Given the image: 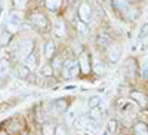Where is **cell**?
<instances>
[{"label":"cell","mask_w":148,"mask_h":135,"mask_svg":"<svg viewBox=\"0 0 148 135\" xmlns=\"http://www.w3.org/2000/svg\"><path fill=\"white\" fill-rule=\"evenodd\" d=\"M21 21H22V18H21V14H19V12H16V10L10 12V14H9V19H8V22H6L8 31H9L10 34L16 33V31L19 30Z\"/></svg>","instance_id":"cell-1"},{"label":"cell","mask_w":148,"mask_h":135,"mask_svg":"<svg viewBox=\"0 0 148 135\" xmlns=\"http://www.w3.org/2000/svg\"><path fill=\"white\" fill-rule=\"evenodd\" d=\"M79 68H80L79 61H76V59H70V61H67V63L64 64V68H62L64 77H68V79L76 77V76L79 74Z\"/></svg>","instance_id":"cell-2"},{"label":"cell","mask_w":148,"mask_h":135,"mask_svg":"<svg viewBox=\"0 0 148 135\" xmlns=\"http://www.w3.org/2000/svg\"><path fill=\"white\" fill-rule=\"evenodd\" d=\"M79 17H80V21L83 22H89L92 19V9L88 3H82L80 8H79Z\"/></svg>","instance_id":"cell-3"},{"label":"cell","mask_w":148,"mask_h":135,"mask_svg":"<svg viewBox=\"0 0 148 135\" xmlns=\"http://www.w3.org/2000/svg\"><path fill=\"white\" fill-rule=\"evenodd\" d=\"M31 22L34 24L37 28H42V30H45V28L47 27L46 17L42 15V14H33V15H31Z\"/></svg>","instance_id":"cell-4"},{"label":"cell","mask_w":148,"mask_h":135,"mask_svg":"<svg viewBox=\"0 0 148 135\" xmlns=\"http://www.w3.org/2000/svg\"><path fill=\"white\" fill-rule=\"evenodd\" d=\"M79 65L82 67V71L84 73V74H88V73L92 70L90 63H89V56H88V54H84V52H82V54H80V56H79Z\"/></svg>","instance_id":"cell-5"},{"label":"cell","mask_w":148,"mask_h":135,"mask_svg":"<svg viewBox=\"0 0 148 135\" xmlns=\"http://www.w3.org/2000/svg\"><path fill=\"white\" fill-rule=\"evenodd\" d=\"M31 49H33V43H31V40H24L21 45H19V56L24 59L27 55H30L31 54Z\"/></svg>","instance_id":"cell-6"},{"label":"cell","mask_w":148,"mask_h":135,"mask_svg":"<svg viewBox=\"0 0 148 135\" xmlns=\"http://www.w3.org/2000/svg\"><path fill=\"white\" fill-rule=\"evenodd\" d=\"M130 98H132L135 103H138L141 107H147V104H148L147 96H145L142 92H139V91H133V92L130 94Z\"/></svg>","instance_id":"cell-7"},{"label":"cell","mask_w":148,"mask_h":135,"mask_svg":"<svg viewBox=\"0 0 148 135\" xmlns=\"http://www.w3.org/2000/svg\"><path fill=\"white\" fill-rule=\"evenodd\" d=\"M113 6H114L119 12H121V14H127L129 9H130L127 0H113Z\"/></svg>","instance_id":"cell-8"},{"label":"cell","mask_w":148,"mask_h":135,"mask_svg":"<svg viewBox=\"0 0 148 135\" xmlns=\"http://www.w3.org/2000/svg\"><path fill=\"white\" fill-rule=\"evenodd\" d=\"M49 107L55 110V113H64L67 110V101L65 100H55L53 103L49 104Z\"/></svg>","instance_id":"cell-9"},{"label":"cell","mask_w":148,"mask_h":135,"mask_svg":"<svg viewBox=\"0 0 148 135\" xmlns=\"http://www.w3.org/2000/svg\"><path fill=\"white\" fill-rule=\"evenodd\" d=\"M24 65H25L30 71L36 70V67H37V58H36V55H34L33 52L24 58Z\"/></svg>","instance_id":"cell-10"},{"label":"cell","mask_w":148,"mask_h":135,"mask_svg":"<svg viewBox=\"0 0 148 135\" xmlns=\"http://www.w3.org/2000/svg\"><path fill=\"white\" fill-rule=\"evenodd\" d=\"M108 56L113 63H117L121 56V51H120V46L119 45H113L110 48V52H108Z\"/></svg>","instance_id":"cell-11"},{"label":"cell","mask_w":148,"mask_h":135,"mask_svg":"<svg viewBox=\"0 0 148 135\" xmlns=\"http://www.w3.org/2000/svg\"><path fill=\"white\" fill-rule=\"evenodd\" d=\"M10 73V64L8 59H2L0 61V79H5L9 76Z\"/></svg>","instance_id":"cell-12"},{"label":"cell","mask_w":148,"mask_h":135,"mask_svg":"<svg viewBox=\"0 0 148 135\" xmlns=\"http://www.w3.org/2000/svg\"><path fill=\"white\" fill-rule=\"evenodd\" d=\"M53 33L58 36V37H64L65 36V24L62 21H56L53 24Z\"/></svg>","instance_id":"cell-13"},{"label":"cell","mask_w":148,"mask_h":135,"mask_svg":"<svg viewBox=\"0 0 148 135\" xmlns=\"http://www.w3.org/2000/svg\"><path fill=\"white\" fill-rule=\"evenodd\" d=\"M53 55H55V43L53 42H47L45 45V56L47 59H51V58H53Z\"/></svg>","instance_id":"cell-14"},{"label":"cell","mask_w":148,"mask_h":135,"mask_svg":"<svg viewBox=\"0 0 148 135\" xmlns=\"http://www.w3.org/2000/svg\"><path fill=\"white\" fill-rule=\"evenodd\" d=\"M89 117H90V120H93V122L99 120V119L102 117V112H101V108H99V107H93V108H90V112H89Z\"/></svg>","instance_id":"cell-15"},{"label":"cell","mask_w":148,"mask_h":135,"mask_svg":"<svg viewBox=\"0 0 148 135\" xmlns=\"http://www.w3.org/2000/svg\"><path fill=\"white\" fill-rule=\"evenodd\" d=\"M135 135H148V126L142 122L135 125Z\"/></svg>","instance_id":"cell-16"},{"label":"cell","mask_w":148,"mask_h":135,"mask_svg":"<svg viewBox=\"0 0 148 135\" xmlns=\"http://www.w3.org/2000/svg\"><path fill=\"white\" fill-rule=\"evenodd\" d=\"M125 74H126L127 77H133V76H135V64H133L132 59H129L127 64L125 65Z\"/></svg>","instance_id":"cell-17"},{"label":"cell","mask_w":148,"mask_h":135,"mask_svg":"<svg viewBox=\"0 0 148 135\" xmlns=\"http://www.w3.org/2000/svg\"><path fill=\"white\" fill-rule=\"evenodd\" d=\"M28 74H30V70H28L25 65H19V67L16 68V77H22V79H25Z\"/></svg>","instance_id":"cell-18"},{"label":"cell","mask_w":148,"mask_h":135,"mask_svg":"<svg viewBox=\"0 0 148 135\" xmlns=\"http://www.w3.org/2000/svg\"><path fill=\"white\" fill-rule=\"evenodd\" d=\"M101 96H98V95H95V96H90L89 98V101H88V104H89V107L90 108H93V107H99L101 105Z\"/></svg>","instance_id":"cell-19"},{"label":"cell","mask_w":148,"mask_h":135,"mask_svg":"<svg viewBox=\"0 0 148 135\" xmlns=\"http://www.w3.org/2000/svg\"><path fill=\"white\" fill-rule=\"evenodd\" d=\"M77 116H79V112H77V107H74V108H71L70 112L67 113V119H68V122L70 123H73L74 120L77 119Z\"/></svg>","instance_id":"cell-20"},{"label":"cell","mask_w":148,"mask_h":135,"mask_svg":"<svg viewBox=\"0 0 148 135\" xmlns=\"http://www.w3.org/2000/svg\"><path fill=\"white\" fill-rule=\"evenodd\" d=\"M59 5H61V0H46V6H47V9H51V10L58 9Z\"/></svg>","instance_id":"cell-21"},{"label":"cell","mask_w":148,"mask_h":135,"mask_svg":"<svg viewBox=\"0 0 148 135\" xmlns=\"http://www.w3.org/2000/svg\"><path fill=\"white\" fill-rule=\"evenodd\" d=\"M42 129H43V134H45V135H53V134H55L53 125H51V123H45Z\"/></svg>","instance_id":"cell-22"},{"label":"cell","mask_w":148,"mask_h":135,"mask_svg":"<svg viewBox=\"0 0 148 135\" xmlns=\"http://www.w3.org/2000/svg\"><path fill=\"white\" fill-rule=\"evenodd\" d=\"M77 30H79L82 34H88V33H89V28L86 27V22H83V21H79V22H77Z\"/></svg>","instance_id":"cell-23"},{"label":"cell","mask_w":148,"mask_h":135,"mask_svg":"<svg viewBox=\"0 0 148 135\" xmlns=\"http://www.w3.org/2000/svg\"><path fill=\"white\" fill-rule=\"evenodd\" d=\"M98 43H99L101 46H108L110 45V37L105 34H101L99 37H98Z\"/></svg>","instance_id":"cell-24"},{"label":"cell","mask_w":148,"mask_h":135,"mask_svg":"<svg viewBox=\"0 0 148 135\" xmlns=\"http://www.w3.org/2000/svg\"><path fill=\"white\" fill-rule=\"evenodd\" d=\"M10 33L8 31V33H3V36H2V39H0V45L2 46H5V45H8L9 43V40H10Z\"/></svg>","instance_id":"cell-25"},{"label":"cell","mask_w":148,"mask_h":135,"mask_svg":"<svg viewBox=\"0 0 148 135\" xmlns=\"http://www.w3.org/2000/svg\"><path fill=\"white\" fill-rule=\"evenodd\" d=\"M52 73H53V70L49 67V65H45L43 68H42V76H45V77H49V76H52Z\"/></svg>","instance_id":"cell-26"},{"label":"cell","mask_w":148,"mask_h":135,"mask_svg":"<svg viewBox=\"0 0 148 135\" xmlns=\"http://www.w3.org/2000/svg\"><path fill=\"white\" fill-rule=\"evenodd\" d=\"M116 129H117V122L116 120H110L108 122V132L110 134H114Z\"/></svg>","instance_id":"cell-27"},{"label":"cell","mask_w":148,"mask_h":135,"mask_svg":"<svg viewBox=\"0 0 148 135\" xmlns=\"http://www.w3.org/2000/svg\"><path fill=\"white\" fill-rule=\"evenodd\" d=\"M14 5L16 9H24L27 6V0H14Z\"/></svg>","instance_id":"cell-28"},{"label":"cell","mask_w":148,"mask_h":135,"mask_svg":"<svg viewBox=\"0 0 148 135\" xmlns=\"http://www.w3.org/2000/svg\"><path fill=\"white\" fill-rule=\"evenodd\" d=\"M61 65H62V59H61L59 56H56L55 61H53V67H52V70H56V71H58V70L61 68Z\"/></svg>","instance_id":"cell-29"},{"label":"cell","mask_w":148,"mask_h":135,"mask_svg":"<svg viewBox=\"0 0 148 135\" xmlns=\"http://www.w3.org/2000/svg\"><path fill=\"white\" fill-rule=\"evenodd\" d=\"M145 37H148V24H145L139 33V39H145Z\"/></svg>","instance_id":"cell-30"},{"label":"cell","mask_w":148,"mask_h":135,"mask_svg":"<svg viewBox=\"0 0 148 135\" xmlns=\"http://www.w3.org/2000/svg\"><path fill=\"white\" fill-rule=\"evenodd\" d=\"M95 71L98 73V74H99V73H102L104 71V67H102V63H99V61H95Z\"/></svg>","instance_id":"cell-31"},{"label":"cell","mask_w":148,"mask_h":135,"mask_svg":"<svg viewBox=\"0 0 148 135\" xmlns=\"http://www.w3.org/2000/svg\"><path fill=\"white\" fill-rule=\"evenodd\" d=\"M53 135H67V131L62 128V126H58L56 129H55V134Z\"/></svg>","instance_id":"cell-32"},{"label":"cell","mask_w":148,"mask_h":135,"mask_svg":"<svg viewBox=\"0 0 148 135\" xmlns=\"http://www.w3.org/2000/svg\"><path fill=\"white\" fill-rule=\"evenodd\" d=\"M141 64H142V68H148V54H147V55L142 58Z\"/></svg>","instance_id":"cell-33"},{"label":"cell","mask_w":148,"mask_h":135,"mask_svg":"<svg viewBox=\"0 0 148 135\" xmlns=\"http://www.w3.org/2000/svg\"><path fill=\"white\" fill-rule=\"evenodd\" d=\"M138 15H139V12H138V10H135V9L129 12V17H130V19H135V18H138Z\"/></svg>","instance_id":"cell-34"},{"label":"cell","mask_w":148,"mask_h":135,"mask_svg":"<svg viewBox=\"0 0 148 135\" xmlns=\"http://www.w3.org/2000/svg\"><path fill=\"white\" fill-rule=\"evenodd\" d=\"M142 76L144 77H148V68H142Z\"/></svg>","instance_id":"cell-35"},{"label":"cell","mask_w":148,"mask_h":135,"mask_svg":"<svg viewBox=\"0 0 148 135\" xmlns=\"http://www.w3.org/2000/svg\"><path fill=\"white\" fill-rule=\"evenodd\" d=\"M101 2H102L104 5H110V2H111V0H101Z\"/></svg>","instance_id":"cell-36"},{"label":"cell","mask_w":148,"mask_h":135,"mask_svg":"<svg viewBox=\"0 0 148 135\" xmlns=\"http://www.w3.org/2000/svg\"><path fill=\"white\" fill-rule=\"evenodd\" d=\"M2 10H3V5H2V0H0V15H2Z\"/></svg>","instance_id":"cell-37"},{"label":"cell","mask_w":148,"mask_h":135,"mask_svg":"<svg viewBox=\"0 0 148 135\" xmlns=\"http://www.w3.org/2000/svg\"><path fill=\"white\" fill-rule=\"evenodd\" d=\"M0 135H6V134H3V132H2V134H0Z\"/></svg>","instance_id":"cell-38"},{"label":"cell","mask_w":148,"mask_h":135,"mask_svg":"<svg viewBox=\"0 0 148 135\" xmlns=\"http://www.w3.org/2000/svg\"><path fill=\"white\" fill-rule=\"evenodd\" d=\"M70 2H74V0H70Z\"/></svg>","instance_id":"cell-39"}]
</instances>
